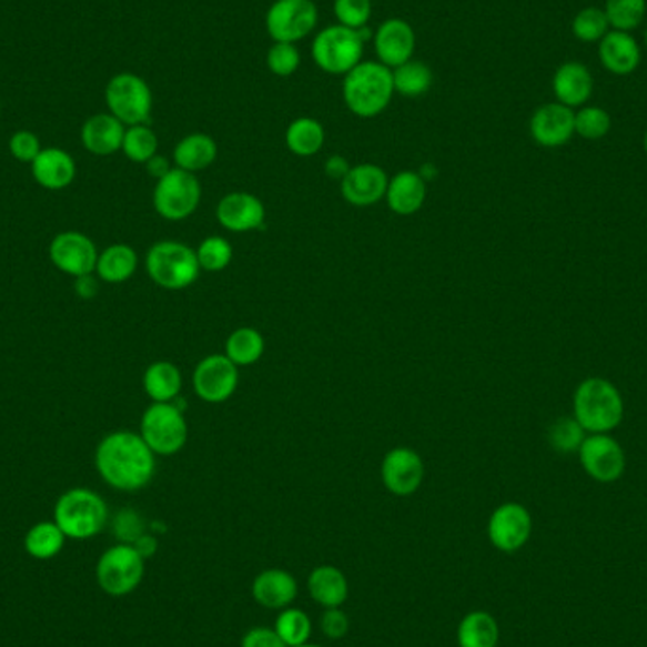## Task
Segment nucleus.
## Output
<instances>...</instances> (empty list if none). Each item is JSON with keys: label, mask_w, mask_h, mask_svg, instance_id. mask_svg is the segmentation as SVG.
<instances>
[{"label": "nucleus", "mask_w": 647, "mask_h": 647, "mask_svg": "<svg viewBox=\"0 0 647 647\" xmlns=\"http://www.w3.org/2000/svg\"><path fill=\"white\" fill-rule=\"evenodd\" d=\"M95 468L109 487L137 493L154 479V451L148 447L141 434L115 429L97 445Z\"/></svg>", "instance_id": "f257e3e1"}, {"label": "nucleus", "mask_w": 647, "mask_h": 647, "mask_svg": "<svg viewBox=\"0 0 647 647\" xmlns=\"http://www.w3.org/2000/svg\"><path fill=\"white\" fill-rule=\"evenodd\" d=\"M394 93L392 69L378 61H362L343 77V101L358 118L383 114Z\"/></svg>", "instance_id": "f03ea898"}, {"label": "nucleus", "mask_w": 647, "mask_h": 647, "mask_svg": "<svg viewBox=\"0 0 647 647\" xmlns=\"http://www.w3.org/2000/svg\"><path fill=\"white\" fill-rule=\"evenodd\" d=\"M370 37L372 32L367 31V27L358 31L340 23L326 27L314 37L311 46L313 61L326 74L345 77L346 72L364 61V48Z\"/></svg>", "instance_id": "7ed1b4c3"}, {"label": "nucleus", "mask_w": 647, "mask_h": 647, "mask_svg": "<svg viewBox=\"0 0 647 647\" xmlns=\"http://www.w3.org/2000/svg\"><path fill=\"white\" fill-rule=\"evenodd\" d=\"M53 520L67 538L90 539L103 533L109 520V506L101 494L78 487L59 496Z\"/></svg>", "instance_id": "20e7f679"}, {"label": "nucleus", "mask_w": 647, "mask_h": 647, "mask_svg": "<svg viewBox=\"0 0 647 647\" xmlns=\"http://www.w3.org/2000/svg\"><path fill=\"white\" fill-rule=\"evenodd\" d=\"M574 413L582 428L606 434L623 418V400L616 386L604 378H589L577 386Z\"/></svg>", "instance_id": "39448f33"}, {"label": "nucleus", "mask_w": 647, "mask_h": 647, "mask_svg": "<svg viewBox=\"0 0 647 647\" xmlns=\"http://www.w3.org/2000/svg\"><path fill=\"white\" fill-rule=\"evenodd\" d=\"M150 279L165 290H184L198 281L201 265L198 254L179 241H160L152 244L146 254Z\"/></svg>", "instance_id": "423d86ee"}, {"label": "nucleus", "mask_w": 647, "mask_h": 647, "mask_svg": "<svg viewBox=\"0 0 647 647\" xmlns=\"http://www.w3.org/2000/svg\"><path fill=\"white\" fill-rule=\"evenodd\" d=\"M104 103L110 114L131 128L150 122L154 97L144 78L135 72H120L104 88Z\"/></svg>", "instance_id": "0eeeda50"}, {"label": "nucleus", "mask_w": 647, "mask_h": 647, "mask_svg": "<svg viewBox=\"0 0 647 647\" xmlns=\"http://www.w3.org/2000/svg\"><path fill=\"white\" fill-rule=\"evenodd\" d=\"M142 439L158 456L176 455L188 443V421L179 405L152 404L141 418Z\"/></svg>", "instance_id": "6e6552de"}, {"label": "nucleus", "mask_w": 647, "mask_h": 647, "mask_svg": "<svg viewBox=\"0 0 647 647\" xmlns=\"http://www.w3.org/2000/svg\"><path fill=\"white\" fill-rule=\"evenodd\" d=\"M201 182L198 174L173 168L171 173L155 182L154 209L161 219L169 222H182L198 211L201 203Z\"/></svg>", "instance_id": "1a4fd4ad"}, {"label": "nucleus", "mask_w": 647, "mask_h": 647, "mask_svg": "<svg viewBox=\"0 0 647 647\" xmlns=\"http://www.w3.org/2000/svg\"><path fill=\"white\" fill-rule=\"evenodd\" d=\"M144 558L133 545L118 544L97 563V584L110 596H125L141 585Z\"/></svg>", "instance_id": "9d476101"}, {"label": "nucleus", "mask_w": 647, "mask_h": 647, "mask_svg": "<svg viewBox=\"0 0 647 647\" xmlns=\"http://www.w3.org/2000/svg\"><path fill=\"white\" fill-rule=\"evenodd\" d=\"M319 26V8L313 0H275L265 13V29L273 42L295 44L307 39Z\"/></svg>", "instance_id": "9b49d317"}, {"label": "nucleus", "mask_w": 647, "mask_h": 647, "mask_svg": "<svg viewBox=\"0 0 647 647\" xmlns=\"http://www.w3.org/2000/svg\"><path fill=\"white\" fill-rule=\"evenodd\" d=\"M239 385V370L225 354H211L193 372V391L206 404H224Z\"/></svg>", "instance_id": "f8f14e48"}, {"label": "nucleus", "mask_w": 647, "mask_h": 647, "mask_svg": "<svg viewBox=\"0 0 647 647\" xmlns=\"http://www.w3.org/2000/svg\"><path fill=\"white\" fill-rule=\"evenodd\" d=\"M50 260L53 267L64 275L77 276L95 273L97 244L82 231H61L50 243Z\"/></svg>", "instance_id": "ddd939ff"}, {"label": "nucleus", "mask_w": 647, "mask_h": 647, "mask_svg": "<svg viewBox=\"0 0 647 647\" xmlns=\"http://www.w3.org/2000/svg\"><path fill=\"white\" fill-rule=\"evenodd\" d=\"M488 539L504 553L519 552L533 534V517L525 506L507 502L494 509L488 519Z\"/></svg>", "instance_id": "4468645a"}, {"label": "nucleus", "mask_w": 647, "mask_h": 647, "mask_svg": "<svg viewBox=\"0 0 647 647\" xmlns=\"http://www.w3.org/2000/svg\"><path fill=\"white\" fill-rule=\"evenodd\" d=\"M373 46L378 63L385 64L388 69H396L415 58L417 34L407 21L391 18L377 27L373 34Z\"/></svg>", "instance_id": "2eb2a0df"}, {"label": "nucleus", "mask_w": 647, "mask_h": 647, "mask_svg": "<svg viewBox=\"0 0 647 647\" xmlns=\"http://www.w3.org/2000/svg\"><path fill=\"white\" fill-rule=\"evenodd\" d=\"M381 479L394 496H411L423 485V458L410 447H396L381 464Z\"/></svg>", "instance_id": "dca6fc26"}, {"label": "nucleus", "mask_w": 647, "mask_h": 647, "mask_svg": "<svg viewBox=\"0 0 647 647\" xmlns=\"http://www.w3.org/2000/svg\"><path fill=\"white\" fill-rule=\"evenodd\" d=\"M579 456L585 472L600 483L619 479L625 472V455L621 447L611 437L603 434L584 439L579 447Z\"/></svg>", "instance_id": "f3484780"}, {"label": "nucleus", "mask_w": 647, "mask_h": 647, "mask_svg": "<svg viewBox=\"0 0 647 647\" xmlns=\"http://www.w3.org/2000/svg\"><path fill=\"white\" fill-rule=\"evenodd\" d=\"M388 182L391 179L385 169L373 163H360L341 180V193L353 206H373L386 198Z\"/></svg>", "instance_id": "a211bd4d"}, {"label": "nucleus", "mask_w": 647, "mask_h": 647, "mask_svg": "<svg viewBox=\"0 0 647 647\" xmlns=\"http://www.w3.org/2000/svg\"><path fill=\"white\" fill-rule=\"evenodd\" d=\"M574 110L560 103L544 104L530 120V135L539 146L557 148L570 141L576 133Z\"/></svg>", "instance_id": "6ab92c4d"}, {"label": "nucleus", "mask_w": 647, "mask_h": 647, "mask_svg": "<svg viewBox=\"0 0 647 647\" xmlns=\"http://www.w3.org/2000/svg\"><path fill=\"white\" fill-rule=\"evenodd\" d=\"M220 225L233 233L260 230L265 222L262 199L246 192L228 193L216 206Z\"/></svg>", "instance_id": "aec40b11"}, {"label": "nucleus", "mask_w": 647, "mask_h": 647, "mask_svg": "<svg viewBox=\"0 0 647 647\" xmlns=\"http://www.w3.org/2000/svg\"><path fill=\"white\" fill-rule=\"evenodd\" d=\"M34 182L50 192H61L77 179V161L63 148H42L39 158L31 163Z\"/></svg>", "instance_id": "412c9836"}, {"label": "nucleus", "mask_w": 647, "mask_h": 647, "mask_svg": "<svg viewBox=\"0 0 647 647\" xmlns=\"http://www.w3.org/2000/svg\"><path fill=\"white\" fill-rule=\"evenodd\" d=\"M123 135L125 125L110 112L90 115L80 129V141L85 152L99 158L122 152Z\"/></svg>", "instance_id": "4be33fe9"}, {"label": "nucleus", "mask_w": 647, "mask_h": 647, "mask_svg": "<svg viewBox=\"0 0 647 647\" xmlns=\"http://www.w3.org/2000/svg\"><path fill=\"white\" fill-rule=\"evenodd\" d=\"M598 55L604 69H608L617 77L633 74L638 69L641 59L640 46L630 37V32L614 31V29L598 42Z\"/></svg>", "instance_id": "5701e85b"}, {"label": "nucleus", "mask_w": 647, "mask_h": 647, "mask_svg": "<svg viewBox=\"0 0 647 647\" xmlns=\"http://www.w3.org/2000/svg\"><path fill=\"white\" fill-rule=\"evenodd\" d=\"M252 596L263 608L281 611L294 603L297 596V582L290 572L270 568L257 574L252 584Z\"/></svg>", "instance_id": "b1692460"}, {"label": "nucleus", "mask_w": 647, "mask_h": 647, "mask_svg": "<svg viewBox=\"0 0 647 647\" xmlns=\"http://www.w3.org/2000/svg\"><path fill=\"white\" fill-rule=\"evenodd\" d=\"M553 91L558 103L568 109H576L587 103L593 93V77L589 69L576 61L560 64L553 77Z\"/></svg>", "instance_id": "393cba45"}, {"label": "nucleus", "mask_w": 647, "mask_h": 647, "mask_svg": "<svg viewBox=\"0 0 647 647\" xmlns=\"http://www.w3.org/2000/svg\"><path fill=\"white\" fill-rule=\"evenodd\" d=\"M426 193L428 190H426L423 174L415 171H402L392 176L385 199L392 212H396L400 216H411L423 209Z\"/></svg>", "instance_id": "a878e982"}, {"label": "nucleus", "mask_w": 647, "mask_h": 647, "mask_svg": "<svg viewBox=\"0 0 647 647\" xmlns=\"http://www.w3.org/2000/svg\"><path fill=\"white\" fill-rule=\"evenodd\" d=\"M309 595L322 608H341L348 598V582L335 566H319L307 579Z\"/></svg>", "instance_id": "bb28decb"}, {"label": "nucleus", "mask_w": 647, "mask_h": 647, "mask_svg": "<svg viewBox=\"0 0 647 647\" xmlns=\"http://www.w3.org/2000/svg\"><path fill=\"white\" fill-rule=\"evenodd\" d=\"M216 158H219V144L206 133L186 135L173 150L174 165L193 174L211 168Z\"/></svg>", "instance_id": "cd10ccee"}, {"label": "nucleus", "mask_w": 647, "mask_h": 647, "mask_svg": "<svg viewBox=\"0 0 647 647\" xmlns=\"http://www.w3.org/2000/svg\"><path fill=\"white\" fill-rule=\"evenodd\" d=\"M139 267V256L135 249L125 243H114L99 252L95 275L107 284H122L135 275Z\"/></svg>", "instance_id": "c85d7f7f"}, {"label": "nucleus", "mask_w": 647, "mask_h": 647, "mask_svg": "<svg viewBox=\"0 0 647 647\" xmlns=\"http://www.w3.org/2000/svg\"><path fill=\"white\" fill-rule=\"evenodd\" d=\"M142 386L152 404H171L182 391V373L173 362H154L142 375Z\"/></svg>", "instance_id": "c756f323"}, {"label": "nucleus", "mask_w": 647, "mask_h": 647, "mask_svg": "<svg viewBox=\"0 0 647 647\" xmlns=\"http://www.w3.org/2000/svg\"><path fill=\"white\" fill-rule=\"evenodd\" d=\"M458 647H496L501 627L487 611H472L462 619L456 630Z\"/></svg>", "instance_id": "7c9ffc66"}, {"label": "nucleus", "mask_w": 647, "mask_h": 647, "mask_svg": "<svg viewBox=\"0 0 647 647\" xmlns=\"http://www.w3.org/2000/svg\"><path fill=\"white\" fill-rule=\"evenodd\" d=\"M326 142V131L314 118H297L286 129V146L300 158H313Z\"/></svg>", "instance_id": "2f4dec72"}, {"label": "nucleus", "mask_w": 647, "mask_h": 647, "mask_svg": "<svg viewBox=\"0 0 647 647\" xmlns=\"http://www.w3.org/2000/svg\"><path fill=\"white\" fill-rule=\"evenodd\" d=\"M265 353V340L254 327H237L225 341V356L235 366H252L262 360Z\"/></svg>", "instance_id": "473e14b6"}, {"label": "nucleus", "mask_w": 647, "mask_h": 647, "mask_svg": "<svg viewBox=\"0 0 647 647\" xmlns=\"http://www.w3.org/2000/svg\"><path fill=\"white\" fill-rule=\"evenodd\" d=\"M392 80H394V91L400 95L421 97L428 93L434 84V72L424 61L413 58L407 63L392 69Z\"/></svg>", "instance_id": "72a5a7b5"}, {"label": "nucleus", "mask_w": 647, "mask_h": 647, "mask_svg": "<svg viewBox=\"0 0 647 647\" xmlns=\"http://www.w3.org/2000/svg\"><path fill=\"white\" fill-rule=\"evenodd\" d=\"M64 539L67 536L55 520H44V523L32 526L31 530L27 533L26 552L32 558L48 560V558H53L61 553Z\"/></svg>", "instance_id": "f704fd0d"}, {"label": "nucleus", "mask_w": 647, "mask_h": 647, "mask_svg": "<svg viewBox=\"0 0 647 647\" xmlns=\"http://www.w3.org/2000/svg\"><path fill=\"white\" fill-rule=\"evenodd\" d=\"M158 148H160V139L148 123L125 128L122 152L129 161L146 165L148 161L158 154Z\"/></svg>", "instance_id": "c9c22d12"}, {"label": "nucleus", "mask_w": 647, "mask_h": 647, "mask_svg": "<svg viewBox=\"0 0 647 647\" xmlns=\"http://www.w3.org/2000/svg\"><path fill=\"white\" fill-rule=\"evenodd\" d=\"M273 628L286 646L297 647L307 644L311 633H313V623L303 609L289 606V608L281 609Z\"/></svg>", "instance_id": "e433bc0d"}, {"label": "nucleus", "mask_w": 647, "mask_h": 647, "mask_svg": "<svg viewBox=\"0 0 647 647\" xmlns=\"http://www.w3.org/2000/svg\"><path fill=\"white\" fill-rule=\"evenodd\" d=\"M604 13L614 31L630 32L646 16V0H606Z\"/></svg>", "instance_id": "4c0bfd02"}, {"label": "nucleus", "mask_w": 647, "mask_h": 647, "mask_svg": "<svg viewBox=\"0 0 647 647\" xmlns=\"http://www.w3.org/2000/svg\"><path fill=\"white\" fill-rule=\"evenodd\" d=\"M611 31L603 8H584L572 21V32L582 42H600Z\"/></svg>", "instance_id": "58836bf2"}, {"label": "nucleus", "mask_w": 647, "mask_h": 647, "mask_svg": "<svg viewBox=\"0 0 647 647\" xmlns=\"http://www.w3.org/2000/svg\"><path fill=\"white\" fill-rule=\"evenodd\" d=\"M195 254H198L201 270L211 271V273L224 271L233 260V249H231L230 241L219 237V235L206 237L203 243L199 244Z\"/></svg>", "instance_id": "ea45409f"}, {"label": "nucleus", "mask_w": 647, "mask_h": 647, "mask_svg": "<svg viewBox=\"0 0 647 647\" xmlns=\"http://www.w3.org/2000/svg\"><path fill=\"white\" fill-rule=\"evenodd\" d=\"M265 61H267V69L275 77L290 78L300 69L302 53H300L295 44H290V42H275L267 50Z\"/></svg>", "instance_id": "a19ab883"}, {"label": "nucleus", "mask_w": 647, "mask_h": 647, "mask_svg": "<svg viewBox=\"0 0 647 647\" xmlns=\"http://www.w3.org/2000/svg\"><path fill=\"white\" fill-rule=\"evenodd\" d=\"M372 0H334L337 23L348 29H364L372 20Z\"/></svg>", "instance_id": "79ce46f5"}, {"label": "nucleus", "mask_w": 647, "mask_h": 647, "mask_svg": "<svg viewBox=\"0 0 647 647\" xmlns=\"http://www.w3.org/2000/svg\"><path fill=\"white\" fill-rule=\"evenodd\" d=\"M576 133L589 141L603 139L608 135L609 128H611V120L606 110L598 109V107H585L576 114Z\"/></svg>", "instance_id": "37998d69"}, {"label": "nucleus", "mask_w": 647, "mask_h": 647, "mask_svg": "<svg viewBox=\"0 0 647 647\" xmlns=\"http://www.w3.org/2000/svg\"><path fill=\"white\" fill-rule=\"evenodd\" d=\"M549 442H552L553 449L558 451V453H572V451L582 447L584 428L576 418H558L557 423L553 424L552 429H549Z\"/></svg>", "instance_id": "c03bdc74"}, {"label": "nucleus", "mask_w": 647, "mask_h": 647, "mask_svg": "<svg viewBox=\"0 0 647 647\" xmlns=\"http://www.w3.org/2000/svg\"><path fill=\"white\" fill-rule=\"evenodd\" d=\"M112 533L122 544L133 545L137 539L141 538L142 534H146V525H144L141 513L125 507L122 512L115 513L114 520H112Z\"/></svg>", "instance_id": "a18cd8bd"}, {"label": "nucleus", "mask_w": 647, "mask_h": 647, "mask_svg": "<svg viewBox=\"0 0 647 647\" xmlns=\"http://www.w3.org/2000/svg\"><path fill=\"white\" fill-rule=\"evenodd\" d=\"M8 150H10L13 160H18L20 163H29V165H31L32 161L37 160L40 152H42V142H40L37 133L27 131V129H20V131H16V133L10 137V141H8Z\"/></svg>", "instance_id": "49530a36"}, {"label": "nucleus", "mask_w": 647, "mask_h": 647, "mask_svg": "<svg viewBox=\"0 0 647 647\" xmlns=\"http://www.w3.org/2000/svg\"><path fill=\"white\" fill-rule=\"evenodd\" d=\"M321 630L330 640H341L351 630V619L341 608L324 609L321 616Z\"/></svg>", "instance_id": "de8ad7c7"}, {"label": "nucleus", "mask_w": 647, "mask_h": 647, "mask_svg": "<svg viewBox=\"0 0 647 647\" xmlns=\"http://www.w3.org/2000/svg\"><path fill=\"white\" fill-rule=\"evenodd\" d=\"M241 647H289L279 638L275 628H251L241 640Z\"/></svg>", "instance_id": "09e8293b"}, {"label": "nucleus", "mask_w": 647, "mask_h": 647, "mask_svg": "<svg viewBox=\"0 0 647 647\" xmlns=\"http://www.w3.org/2000/svg\"><path fill=\"white\" fill-rule=\"evenodd\" d=\"M99 290H101V279L95 273L74 279V292L80 300H93L99 294Z\"/></svg>", "instance_id": "8fccbe9b"}, {"label": "nucleus", "mask_w": 647, "mask_h": 647, "mask_svg": "<svg viewBox=\"0 0 647 647\" xmlns=\"http://www.w3.org/2000/svg\"><path fill=\"white\" fill-rule=\"evenodd\" d=\"M324 171H326L330 179L340 180L341 182V180L345 179L346 173L351 171V163L343 155H332L324 163Z\"/></svg>", "instance_id": "3c124183"}, {"label": "nucleus", "mask_w": 647, "mask_h": 647, "mask_svg": "<svg viewBox=\"0 0 647 647\" xmlns=\"http://www.w3.org/2000/svg\"><path fill=\"white\" fill-rule=\"evenodd\" d=\"M171 169H173L171 161H169L165 155L161 154H155L154 158L146 163L148 174H150L152 179H155V182L163 179L165 174L171 173Z\"/></svg>", "instance_id": "603ef678"}, {"label": "nucleus", "mask_w": 647, "mask_h": 647, "mask_svg": "<svg viewBox=\"0 0 647 647\" xmlns=\"http://www.w3.org/2000/svg\"><path fill=\"white\" fill-rule=\"evenodd\" d=\"M133 547L146 560V558L154 557L155 552H158V539L154 536H150V534H142L141 538L133 544Z\"/></svg>", "instance_id": "864d4df0"}, {"label": "nucleus", "mask_w": 647, "mask_h": 647, "mask_svg": "<svg viewBox=\"0 0 647 647\" xmlns=\"http://www.w3.org/2000/svg\"><path fill=\"white\" fill-rule=\"evenodd\" d=\"M297 647H322V646H319V644H311V641H307V644H303V646Z\"/></svg>", "instance_id": "5fc2aeb1"}, {"label": "nucleus", "mask_w": 647, "mask_h": 647, "mask_svg": "<svg viewBox=\"0 0 647 647\" xmlns=\"http://www.w3.org/2000/svg\"><path fill=\"white\" fill-rule=\"evenodd\" d=\"M644 148H646V152H647V133H646V139H644Z\"/></svg>", "instance_id": "6e6d98bb"}, {"label": "nucleus", "mask_w": 647, "mask_h": 647, "mask_svg": "<svg viewBox=\"0 0 647 647\" xmlns=\"http://www.w3.org/2000/svg\"><path fill=\"white\" fill-rule=\"evenodd\" d=\"M646 44H647V29H646Z\"/></svg>", "instance_id": "4d7b16f0"}, {"label": "nucleus", "mask_w": 647, "mask_h": 647, "mask_svg": "<svg viewBox=\"0 0 647 647\" xmlns=\"http://www.w3.org/2000/svg\"><path fill=\"white\" fill-rule=\"evenodd\" d=\"M0 109H2V104H0Z\"/></svg>", "instance_id": "13d9d810"}]
</instances>
